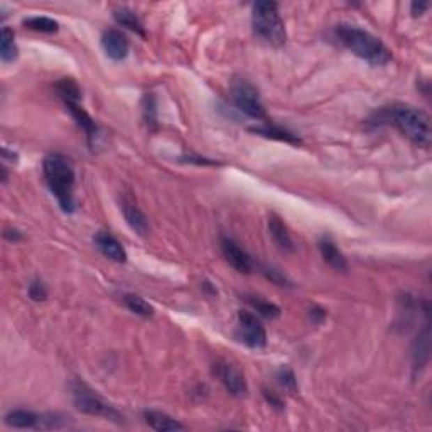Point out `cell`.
<instances>
[{
	"label": "cell",
	"instance_id": "cell-11",
	"mask_svg": "<svg viewBox=\"0 0 432 432\" xmlns=\"http://www.w3.org/2000/svg\"><path fill=\"white\" fill-rule=\"evenodd\" d=\"M120 210H122L127 225H129L135 233L141 235V237H146V235L149 233V222H147L146 215L142 213L141 208L135 205L134 199L123 196V198L120 199Z\"/></svg>",
	"mask_w": 432,
	"mask_h": 432
},
{
	"label": "cell",
	"instance_id": "cell-25",
	"mask_svg": "<svg viewBox=\"0 0 432 432\" xmlns=\"http://www.w3.org/2000/svg\"><path fill=\"white\" fill-rule=\"evenodd\" d=\"M123 302H125V306L129 307L132 313L142 316V318H151V316L154 314V307H152L146 299H142L141 295L125 294L123 295Z\"/></svg>",
	"mask_w": 432,
	"mask_h": 432
},
{
	"label": "cell",
	"instance_id": "cell-20",
	"mask_svg": "<svg viewBox=\"0 0 432 432\" xmlns=\"http://www.w3.org/2000/svg\"><path fill=\"white\" fill-rule=\"evenodd\" d=\"M114 19L122 27H127V29L134 31V33H137L139 36H146V31H144L141 19L135 15V12L127 9V7H120V9L114 10Z\"/></svg>",
	"mask_w": 432,
	"mask_h": 432
},
{
	"label": "cell",
	"instance_id": "cell-3",
	"mask_svg": "<svg viewBox=\"0 0 432 432\" xmlns=\"http://www.w3.org/2000/svg\"><path fill=\"white\" fill-rule=\"evenodd\" d=\"M336 38L346 49H350L363 61L370 63L371 66H385L392 61V53L387 49L385 44L360 27L345 26V24L338 26L336 27Z\"/></svg>",
	"mask_w": 432,
	"mask_h": 432
},
{
	"label": "cell",
	"instance_id": "cell-2",
	"mask_svg": "<svg viewBox=\"0 0 432 432\" xmlns=\"http://www.w3.org/2000/svg\"><path fill=\"white\" fill-rule=\"evenodd\" d=\"M44 179L47 187L63 211L71 215L75 211V167L70 159L63 154H47L43 161Z\"/></svg>",
	"mask_w": 432,
	"mask_h": 432
},
{
	"label": "cell",
	"instance_id": "cell-5",
	"mask_svg": "<svg viewBox=\"0 0 432 432\" xmlns=\"http://www.w3.org/2000/svg\"><path fill=\"white\" fill-rule=\"evenodd\" d=\"M70 390L75 407L79 412H83V414L103 417L114 422L123 421V415L120 414L111 403H108L102 395H98L97 392L91 389V387H88L82 380H73L70 385Z\"/></svg>",
	"mask_w": 432,
	"mask_h": 432
},
{
	"label": "cell",
	"instance_id": "cell-1",
	"mask_svg": "<svg viewBox=\"0 0 432 432\" xmlns=\"http://www.w3.org/2000/svg\"><path fill=\"white\" fill-rule=\"evenodd\" d=\"M377 118L380 122L392 123L414 146L421 149L431 147V118L426 111L410 105H392L377 111Z\"/></svg>",
	"mask_w": 432,
	"mask_h": 432
},
{
	"label": "cell",
	"instance_id": "cell-19",
	"mask_svg": "<svg viewBox=\"0 0 432 432\" xmlns=\"http://www.w3.org/2000/svg\"><path fill=\"white\" fill-rule=\"evenodd\" d=\"M254 134L262 135V137H269V139H275V141H281V142H287V144H294V146H299L301 141H299L298 135L291 134L289 130L282 129V127L274 125V123L265 122L263 125H257V127H252L250 129Z\"/></svg>",
	"mask_w": 432,
	"mask_h": 432
},
{
	"label": "cell",
	"instance_id": "cell-6",
	"mask_svg": "<svg viewBox=\"0 0 432 432\" xmlns=\"http://www.w3.org/2000/svg\"><path fill=\"white\" fill-rule=\"evenodd\" d=\"M230 100L237 110L245 114L247 117L255 120H265V108L260 100L259 90L247 79H237L231 83Z\"/></svg>",
	"mask_w": 432,
	"mask_h": 432
},
{
	"label": "cell",
	"instance_id": "cell-22",
	"mask_svg": "<svg viewBox=\"0 0 432 432\" xmlns=\"http://www.w3.org/2000/svg\"><path fill=\"white\" fill-rule=\"evenodd\" d=\"M56 91H58L59 98L66 103H79V98H82V91H79L78 83L71 78L59 79L56 83Z\"/></svg>",
	"mask_w": 432,
	"mask_h": 432
},
{
	"label": "cell",
	"instance_id": "cell-24",
	"mask_svg": "<svg viewBox=\"0 0 432 432\" xmlns=\"http://www.w3.org/2000/svg\"><path fill=\"white\" fill-rule=\"evenodd\" d=\"M245 301L250 304L252 307H254L255 311L260 316H263V318H269V319H275L281 316V309H279V306H275V304H272L269 301H265V299L259 298V295H247Z\"/></svg>",
	"mask_w": 432,
	"mask_h": 432
},
{
	"label": "cell",
	"instance_id": "cell-29",
	"mask_svg": "<svg viewBox=\"0 0 432 432\" xmlns=\"http://www.w3.org/2000/svg\"><path fill=\"white\" fill-rule=\"evenodd\" d=\"M427 9H429V3L427 2H412V6H410V12L414 17H421Z\"/></svg>",
	"mask_w": 432,
	"mask_h": 432
},
{
	"label": "cell",
	"instance_id": "cell-16",
	"mask_svg": "<svg viewBox=\"0 0 432 432\" xmlns=\"http://www.w3.org/2000/svg\"><path fill=\"white\" fill-rule=\"evenodd\" d=\"M269 233L275 245L282 252H294V242H292L289 230H287V226L284 225V222L277 215H270Z\"/></svg>",
	"mask_w": 432,
	"mask_h": 432
},
{
	"label": "cell",
	"instance_id": "cell-27",
	"mask_svg": "<svg viewBox=\"0 0 432 432\" xmlns=\"http://www.w3.org/2000/svg\"><path fill=\"white\" fill-rule=\"evenodd\" d=\"M29 298L36 302H41L47 298V289L43 281H34L29 284Z\"/></svg>",
	"mask_w": 432,
	"mask_h": 432
},
{
	"label": "cell",
	"instance_id": "cell-8",
	"mask_svg": "<svg viewBox=\"0 0 432 432\" xmlns=\"http://www.w3.org/2000/svg\"><path fill=\"white\" fill-rule=\"evenodd\" d=\"M213 373L218 377L222 385L225 387L226 392L233 397H245L247 392H249V385H247V380L242 375V371L238 368H235L231 363L228 362H218L213 365Z\"/></svg>",
	"mask_w": 432,
	"mask_h": 432
},
{
	"label": "cell",
	"instance_id": "cell-21",
	"mask_svg": "<svg viewBox=\"0 0 432 432\" xmlns=\"http://www.w3.org/2000/svg\"><path fill=\"white\" fill-rule=\"evenodd\" d=\"M0 58L3 63H10L17 58L15 36L10 27H2V33H0Z\"/></svg>",
	"mask_w": 432,
	"mask_h": 432
},
{
	"label": "cell",
	"instance_id": "cell-15",
	"mask_svg": "<svg viewBox=\"0 0 432 432\" xmlns=\"http://www.w3.org/2000/svg\"><path fill=\"white\" fill-rule=\"evenodd\" d=\"M319 252H321V257L324 259V262L327 263L330 267H333L334 270H346L348 263L343 252L336 247V243L331 238L323 237L319 238L318 242Z\"/></svg>",
	"mask_w": 432,
	"mask_h": 432
},
{
	"label": "cell",
	"instance_id": "cell-30",
	"mask_svg": "<svg viewBox=\"0 0 432 432\" xmlns=\"http://www.w3.org/2000/svg\"><path fill=\"white\" fill-rule=\"evenodd\" d=\"M263 395H265V399H267V402L270 403V406H274V407H277V409H282V400H281V397H279V395H275L274 392H269V390H263Z\"/></svg>",
	"mask_w": 432,
	"mask_h": 432
},
{
	"label": "cell",
	"instance_id": "cell-7",
	"mask_svg": "<svg viewBox=\"0 0 432 432\" xmlns=\"http://www.w3.org/2000/svg\"><path fill=\"white\" fill-rule=\"evenodd\" d=\"M237 336L240 341L245 343L249 348H254V350H260V348L267 346L265 327L260 323L257 316L249 313V311H240L238 313Z\"/></svg>",
	"mask_w": 432,
	"mask_h": 432
},
{
	"label": "cell",
	"instance_id": "cell-23",
	"mask_svg": "<svg viewBox=\"0 0 432 432\" xmlns=\"http://www.w3.org/2000/svg\"><path fill=\"white\" fill-rule=\"evenodd\" d=\"M24 26L27 29L34 31V33L41 34H54L58 33L59 24L51 17H44V15H36V17H27L24 19Z\"/></svg>",
	"mask_w": 432,
	"mask_h": 432
},
{
	"label": "cell",
	"instance_id": "cell-9",
	"mask_svg": "<svg viewBox=\"0 0 432 432\" xmlns=\"http://www.w3.org/2000/svg\"><path fill=\"white\" fill-rule=\"evenodd\" d=\"M219 249H222V254L226 262L240 274H250L252 269H254V262H252L250 255L235 240L222 237L219 238Z\"/></svg>",
	"mask_w": 432,
	"mask_h": 432
},
{
	"label": "cell",
	"instance_id": "cell-10",
	"mask_svg": "<svg viewBox=\"0 0 432 432\" xmlns=\"http://www.w3.org/2000/svg\"><path fill=\"white\" fill-rule=\"evenodd\" d=\"M102 47L111 61H123L129 56V41L118 29H107L102 36Z\"/></svg>",
	"mask_w": 432,
	"mask_h": 432
},
{
	"label": "cell",
	"instance_id": "cell-28",
	"mask_svg": "<svg viewBox=\"0 0 432 432\" xmlns=\"http://www.w3.org/2000/svg\"><path fill=\"white\" fill-rule=\"evenodd\" d=\"M262 272L267 275V279H270L272 282L279 284V286H291L289 279H287L286 275H284L281 270L270 269V267H263V270H262Z\"/></svg>",
	"mask_w": 432,
	"mask_h": 432
},
{
	"label": "cell",
	"instance_id": "cell-4",
	"mask_svg": "<svg viewBox=\"0 0 432 432\" xmlns=\"http://www.w3.org/2000/svg\"><path fill=\"white\" fill-rule=\"evenodd\" d=\"M252 27L259 39L269 46L281 47L286 44V26L279 14V6L270 0H260L252 7Z\"/></svg>",
	"mask_w": 432,
	"mask_h": 432
},
{
	"label": "cell",
	"instance_id": "cell-31",
	"mask_svg": "<svg viewBox=\"0 0 432 432\" xmlns=\"http://www.w3.org/2000/svg\"><path fill=\"white\" fill-rule=\"evenodd\" d=\"M3 237H6L7 240H9V242H19V240H22V235L19 233L17 230H12V228H7L6 230V233H3Z\"/></svg>",
	"mask_w": 432,
	"mask_h": 432
},
{
	"label": "cell",
	"instance_id": "cell-12",
	"mask_svg": "<svg viewBox=\"0 0 432 432\" xmlns=\"http://www.w3.org/2000/svg\"><path fill=\"white\" fill-rule=\"evenodd\" d=\"M95 245L100 250V254L108 260H114L117 263H123L127 260V252L120 245V242L114 235H110L108 231H98L95 235Z\"/></svg>",
	"mask_w": 432,
	"mask_h": 432
},
{
	"label": "cell",
	"instance_id": "cell-13",
	"mask_svg": "<svg viewBox=\"0 0 432 432\" xmlns=\"http://www.w3.org/2000/svg\"><path fill=\"white\" fill-rule=\"evenodd\" d=\"M431 358V330L429 324L417 334L414 345H412V363H414V370L421 371L426 368Z\"/></svg>",
	"mask_w": 432,
	"mask_h": 432
},
{
	"label": "cell",
	"instance_id": "cell-17",
	"mask_svg": "<svg viewBox=\"0 0 432 432\" xmlns=\"http://www.w3.org/2000/svg\"><path fill=\"white\" fill-rule=\"evenodd\" d=\"M66 108L70 110V114L73 115L76 123H78V125L83 129V132L86 134L88 142L93 146V141L98 137V125L95 123V120L86 114L85 108L79 107V103H66Z\"/></svg>",
	"mask_w": 432,
	"mask_h": 432
},
{
	"label": "cell",
	"instance_id": "cell-18",
	"mask_svg": "<svg viewBox=\"0 0 432 432\" xmlns=\"http://www.w3.org/2000/svg\"><path fill=\"white\" fill-rule=\"evenodd\" d=\"M39 421H41V415L24 409H14L7 412L6 415L7 426L15 427V429H38Z\"/></svg>",
	"mask_w": 432,
	"mask_h": 432
},
{
	"label": "cell",
	"instance_id": "cell-14",
	"mask_svg": "<svg viewBox=\"0 0 432 432\" xmlns=\"http://www.w3.org/2000/svg\"><path fill=\"white\" fill-rule=\"evenodd\" d=\"M144 421H146L147 426L151 429L157 431V432H169V431H184V424H181L176 419L171 417V415L164 414V412L159 410H144L142 414Z\"/></svg>",
	"mask_w": 432,
	"mask_h": 432
},
{
	"label": "cell",
	"instance_id": "cell-26",
	"mask_svg": "<svg viewBox=\"0 0 432 432\" xmlns=\"http://www.w3.org/2000/svg\"><path fill=\"white\" fill-rule=\"evenodd\" d=\"M277 382L281 383V387H284L286 390H289L291 394H295L298 392V378H295L294 371L289 367H281L277 371Z\"/></svg>",
	"mask_w": 432,
	"mask_h": 432
}]
</instances>
